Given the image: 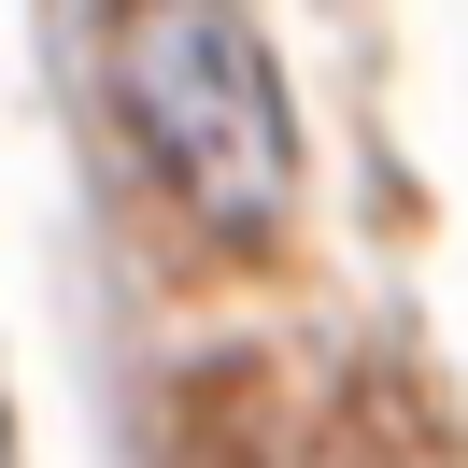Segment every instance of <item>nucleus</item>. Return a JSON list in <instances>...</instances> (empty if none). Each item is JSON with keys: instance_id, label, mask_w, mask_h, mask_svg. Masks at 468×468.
<instances>
[{"instance_id": "f03ea898", "label": "nucleus", "mask_w": 468, "mask_h": 468, "mask_svg": "<svg viewBox=\"0 0 468 468\" xmlns=\"http://www.w3.org/2000/svg\"><path fill=\"white\" fill-rule=\"evenodd\" d=\"M213 468H369V454H355L341 411H313V398H241L228 440H213Z\"/></svg>"}, {"instance_id": "7ed1b4c3", "label": "nucleus", "mask_w": 468, "mask_h": 468, "mask_svg": "<svg viewBox=\"0 0 468 468\" xmlns=\"http://www.w3.org/2000/svg\"><path fill=\"white\" fill-rule=\"evenodd\" d=\"M0 468H15V398H0Z\"/></svg>"}, {"instance_id": "f257e3e1", "label": "nucleus", "mask_w": 468, "mask_h": 468, "mask_svg": "<svg viewBox=\"0 0 468 468\" xmlns=\"http://www.w3.org/2000/svg\"><path fill=\"white\" fill-rule=\"evenodd\" d=\"M114 114L156 199L213 241H270L298 213V114L270 43L228 0H128L114 15Z\"/></svg>"}]
</instances>
